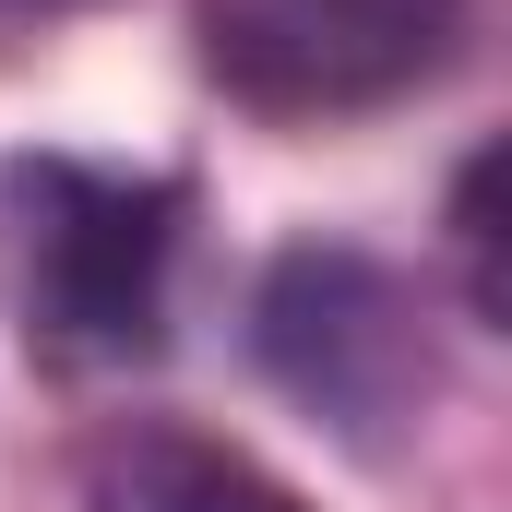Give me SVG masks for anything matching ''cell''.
<instances>
[{
	"label": "cell",
	"mask_w": 512,
	"mask_h": 512,
	"mask_svg": "<svg viewBox=\"0 0 512 512\" xmlns=\"http://www.w3.org/2000/svg\"><path fill=\"white\" fill-rule=\"evenodd\" d=\"M72 12H96V0H0V48H24V36H48Z\"/></svg>",
	"instance_id": "6"
},
{
	"label": "cell",
	"mask_w": 512,
	"mask_h": 512,
	"mask_svg": "<svg viewBox=\"0 0 512 512\" xmlns=\"http://www.w3.org/2000/svg\"><path fill=\"white\" fill-rule=\"evenodd\" d=\"M239 334H251V370L358 465L417 453L429 405L453 382L429 286L393 251H370V239H286L251 274V322Z\"/></svg>",
	"instance_id": "2"
},
{
	"label": "cell",
	"mask_w": 512,
	"mask_h": 512,
	"mask_svg": "<svg viewBox=\"0 0 512 512\" xmlns=\"http://www.w3.org/2000/svg\"><path fill=\"white\" fill-rule=\"evenodd\" d=\"M465 48H477V0H191L203 84L274 131L382 120L453 84Z\"/></svg>",
	"instance_id": "3"
},
{
	"label": "cell",
	"mask_w": 512,
	"mask_h": 512,
	"mask_svg": "<svg viewBox=\"0 0 512 512\" xmlns=\"http://www.w3.org/2000/svg\"><path fill=\"white\" fill-rule=\"evenodd\" d=\"M453 262H465V322L501 334L512 322V286H501V143H477L453 167Z\"/></svg>",
	"instance_id": "5"
},
{
	"label": "cell",
	"mask_w": 512,
	"mask_h": 512,
	"mask_svg": "<svg viewBox=\"0 0 512 512\" xmlns=\"http://www.w3.org/2000/svg\"><path fill=\"white\" fill-rule=\"evenodd\" d=\"M191 179L120 155H0V286L48 370H155L179 334Z\"/></svg>",
	"instance_id": "1"
},
{
	"label": "cell",
	"mask_w": 512,
	"mask_h": 512,
	"mask_svg": "<svg viewBox=\"0 0 512 512\" xmlns=\"http://www.w3.org/2000/svg\"><path fill=\"white\" fill-rule=\"evenodd\" d=\"M84 512H310L262 453L191 429V417H120L84 453Z\"/></svg>",
	"instance_id": "4"
}]
</instances>
